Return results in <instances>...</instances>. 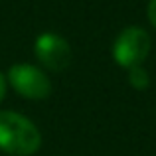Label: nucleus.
<instances>
[{
    "mask_svg": "<svg viewBox=\"0 0 156 156\" xmlns=\"http://www.w3.org/2000/svg\"><path fill=\"white\" fill-rule=\"evenodd\" d=\"M42 146V133L28 117L0 111V150L12 156H32Z\"/></svg>",
    "mask_w": 156,
    "mask_h": 156,
    "instance_id": "f257e3e1",
    "label": "nucleus"
},
{
    "mask_svg": "<svg viewBox=\"0 0 156 156\" xmlns=\"http://www.w3.org/2000/svg\"><path fill=\"white\" fill-rule=\"evenodd\" d=\"M6 81L24 99L42 101L51 95V81L48 73L32 63H14L8 69Z\"/></svg>",
    "mask_w": 156,
    "mask_h": 156,
    "instance_id": "f03ea898",
    "label": "nucleus"
},
{
    "mask_svg": "<svg viewBox=\"0 0 156 156\" xmlns=\"http://www.w3.org/2000/svg\"><path fill=\"white\" fill-rule=\"evenodd\" d=\"M152 40L150 34L140 26H129L117 36L113 44V57L121 67L130 69L134 65H142L150 53Z\"/></svg>",
    "mask_w": 156,
    "mask_h": 156,
    "instance_id": "7ed1b4c3",
    "label": "nucleus"
},
{
    "mask_svg": "<svg viewBox=\"0 0 156 156\" xmlns=\"http://www.w3.org/2000/svg\"><path fill=\"white\" fill-rule=\"evenodd\" d=\"M34 53L40 65L50 71H63L71 63V46L55 32H44L36 38Z\"/></svg>",
    "mask_w": 156,
    "mask_h": 156,
    "instance_id": "20e7f679",
    "label": "nucleus"
},
{
    "mask_svg": "<svg viewBox=\"0 0 156 156\" xmlns=\"http://www.w3.org/2000/svg\"><path fill=\"white\" fill-rule=\"evenodd\" d=\"M129 83L130 87L138 89V91H142V89H146L150 85V75L148 71H146L142 65H134V67L129 69Z\"/></svg>",
    "mask_w": 156,
    "mask_h": 156,
    "instance_id": "39448f33",
    "label": "nucleus"
},
{
    "mask_svg": "<svg viewBox=\"0 0 156 156\" xmlns=\"http://www.w3.org/2000/svg\"><path fill=\"white\" fill-rule=\"evenodd\" d=\"M148 20H150V24L156 28V0H150L148 2Z\"/></svg>",
    "mask_w": 156,
    "mask_h": 156,
    "instance_id": "423d86ee",
    "label": "nucleus"
},
{
    "mask_svg": "<svg viewBox=\"0 0 156 156\" xmlns=\"http://www.w3.org/2000/svg\"><path fill=\"white\" fill-rule=\"evenodd\" d=\"M6 89H8V81H6V77L0 73V103H2L4 97H6Z\"/></svg>",
    "mask_w": 156,
    "mask_h": 156,
    "instance_id": "0eeeda50",
    "label": "nucleus"
}]
</instances>
